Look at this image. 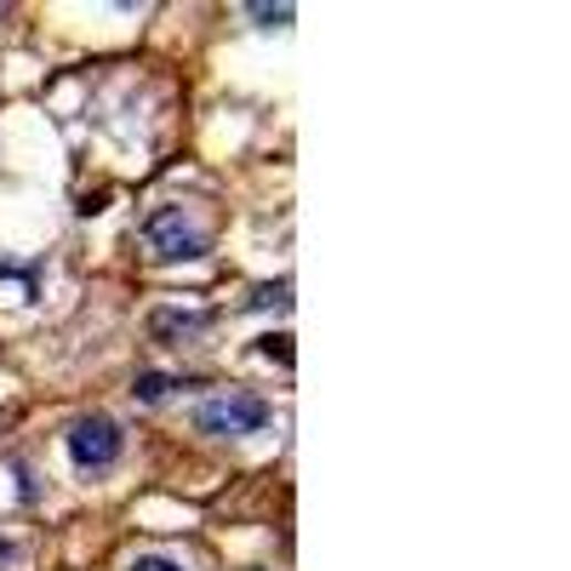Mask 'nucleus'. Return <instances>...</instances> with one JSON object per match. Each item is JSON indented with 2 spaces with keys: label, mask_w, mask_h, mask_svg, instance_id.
<instances>
[{
  "label": "nucleus",
  "mask_w": 571,
  "mask_h": 571,
  "mask_svg": "<svg viewBox=\"0 0 571 571\" xmlns=\"http://www.w3.org/2000/svg\"><path fill=\"white\" fill-rule=\"evenodd\" d=\"M275 423L263 394H246V389H229V394H212L194 406V429L212 434V441H241V434H257Z\"/></svg>",
  "instance_id": "1"
},
{
  "label": "nucleus",
  "mask_w": 571,
  "mask_h": 571,
  "mask_svg": "<svg viewBox=\"0 0 571 571\" xmlns=\"http://www.w3.org/2000/svg\"><path fill=\"white\" fill-rule=\"evenodd\" d=\"M144 241H149V252L166 257V263H194V257L212 252L207 229H194L183 207H160V212H149V218H144Z\"/></svg>",
  "instance_id": "2"
},
{
  "label": "nucleus",
  "mask_w": 571,
  "mask_h": 571,
  "mask_svg": "<svg viewBox=\"0 0 571 571\" xmlns=\"http://www.w3.org/2000/svg\"><path fill=\"white\" fill-rule=\"evenodd\" d=\"M120 446H126V434H120V423L104 417V412H86V417L70 423V457H75L81 468H109V463L120 457Z\"/></svg>",
  "instance_id": "3"
},
{
  "label": "nucleus",
  "mask_w": 571,
  "mask_h": 571,
  "mask_svg": "<svg viewBox=\"0 0 571 571\" xmlns=\"http://www.w3.org/2000/svg\"><path fill=\"white\" fill-rule=\"evenodd\" d=\"M218 315L212 309H200V315H183V309H160V315H149V331L160 343H178V338H194V331H207Z\"/></svg>",
  "instance_id": "4"
},
{
  "label": "nucleus",
  "mask_w": 571,
  "mask_h": 571,
  "mask_svg": "<svg viewBox=\"0 0 571 571\" xmlns=\"http://www.w3.org/2000/svg\"><path fill=\"white\" fill-rule=\"evenodd\" d=\"M189 383H194V378H178V372H144V378H138V389H131V394H138L144 406H155V400L178 394V389H189Z\"/></svg>",
  "instance_id": "5"
},
{
  "label": "nucleus",
  "mask_w": 571,
  "mask_h": 571,
  "mask_svg": "<svg viewBox=\"0 0 571 571\" xmlns=\"http://www.w3.org/2000/svg\"><path fill=\"white\" fill-rule=\"evenodd\" d=\"M246 309L257 315V309H292V281H268V286H257L252 297H246Z\"/></svg>",
  "instance_id": "6"
},
{
  "label": "nucleus",
  "mask_w": 571,
  "mask_h": 571,
  "mask_svg": "<svg viewBox=\"0 0 571 571\" xmlns=\"http://www.w3.org/2000/svg\"><path fill=\"white\" fill-rule=\"evenodd\" d=\"M0 281H18L23 297L35 304V292H41V263H0Z\"/></svg>",
  "instance_id": "7"
},
{
  "label": "nucleus",
  "mask_w": 571,
  "mask_h": 571,
  "mask_svg": "<svg viewBox=\"0 0 571 571\" xmlns=\"http://www.w3.org/2000/svg\"><path fill=\"white\" fill-rule=\"evenodd\" d=\"M246 12H252V18L263 23V29H286V23L297 18L292 7H263V0H252V7H246Z\"/></svg>",
  "instance_id": "8"
},
{
  "label": "nucleus",
  "mask_w": 571,
  "mask_h": 571,
  "mask_svg": "<svg viewBox=\"0 0 571 571\" xmlns=\"http://www.w3.org/2000/svg\"><path fill=\"white\" fill-rule=\"evenodd\" d=\"M12 480H18V497H23V503H35V497H41V475H35V468H29L23 457L12 463Z\"/></svg>",
  "instance_id": "9"
},
{
  "label": "nucleus",
  "mask_w": 571,
  "mask_h": 571,
  "mask_svg": "<svg viewBox=\"0 0 571 571\" xmlns=\"http://www.w3.org/2000/svg\"><path fill=\"white\" fill-rule=\"evenodd\" d=\"M257 355H268V360L292 366V338H286V331H268V338H257Z\"/></svg>",
  "instance_id": "10"
},
{
  "label": "nucleus",
  "mask_w": 571,
  "mask_h": 571,
  "mask_svg": "<svg viewBox=\"0 0 571 571\" xmlns=\"http://www.w3.org/2000/svg\"><path fill=\"white\" fill-rule=\"evenodd\" d=\"M131 571H183V565L166 560V554H138V560H131Z\"/></svg>",
  "instance_id": "11"
},
{
  "label": "nucleus",
  "mask_w": 571,
  "mask_h": 571,
  "mask_svg": "<svg viewBox=\"0 0 571 571\" xmlns=\"http://www.w3.org/2000/svg\"><path fill=\"white\" fill-rule=\"evenodd\" d=\"M18 560V543H7V537H0V565H12Z\"/></svg>",
  "instance_id": "12"
}]
</instances>
